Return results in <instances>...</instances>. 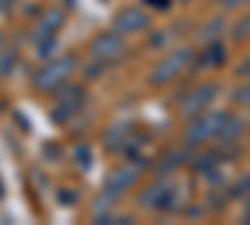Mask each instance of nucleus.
<instances>
[{
    "instance_id": "f257e3e1",
    "label": "nucleus",
    "mask_w": 250,
    "mask_h": 225,
    "mask_svg": "<svg viewBox=\"0 0 250 225\" xmlns=\"http://www.w3.org/2000/svg\"><path fill=\"white\" fill-rule=\"evenodd\" d=\"M78 65H80L78 53H62L58 58H50L33 73L30 85L35 93H55L58 88H62L70 80V75L78 70Z\"/></svg>"
},
{
    "instance_id": "f03ea898",
    "label": "nucleus",
    "mask_w": 250,
    "mask_h": 225,
    "mask_svg": "<svg viewBox=\"0 0 250 225\" xmlns=\"http://www.w3.org/2000/svg\"><path fill=\"white\" fill-rule=\"evenodd\" d=\"M140 178V165L138 163H125V165L115 168L108 180H105V185H103V190L95 195L93 200V215L98 213H110L115 208V203L128 193L135 183Z\"/></svg>"
},
{
    "instance_id": "7ed1b4c3",
    "label": "nucleus",
    "mask_w": 250,
    "mask_h": 225,
    "mask_svg": "<svg viewBox=\"0 0 250 225\" xmlns=\"http://www.w3.org/2000/svg\"><path fill=\"white\" fill-rule=\"evenodd\" d=\"M65 18H68V13L60 5H50L38 15L35 25L30 30V43L35 45L38 58H48L58 48V33L65 25Z\"/></svg>"
},
{
    "instance_id": "20e7f679",
    "label": "nucleus",
    "mask_w": 250,
    "mask_h": 225,
    "mask_svg": "<svg viewBox=\"0 0 250 225\" xmlns=\"http://www.w3.org/2000/svg\"><path fill=\"white\" fill-rule=\"evenodd\" d=\"M225 118H228V110H205V113L190 118V123L183 130L185 148H200L208 140H215Z\"/></svg>"
},
{
    "instance_id": "39448f33",
    "label": "nucleus",
    "mask_w": 250,
    "mask_h": 225,
    "mask_svg": "<svg viewBox=\"0 0 250 225\" xmlns=\"http://www.w3.org/2000/svg\"><path fill=\"white\" fill-rule=\"evenodd\" d=\"M193 63V48L190 45H180L175 50H170L168 55H163L155 68L150 70V85L153 88H165V85H170L175 78H180V73L185 68H190Z\"/></svg>"
},
{
    "instance_id": "423d86ee",
    "label": "nucleus",
    "mask_w": 250,
    "mask_h": 225,
    "mask_svg": "<svg viewBox=\"0 0 250 225\" xmlns=\"http://www.w3.org/2000/svg\"><path fill=\"white\" fill-rule=\"evenodd\" d=\"M85 85H78V83H65L62 88L55 90V105L50 108V120L55 125H62L68 123L70 118H75L83 105H85Z\"/></svg>"
},
{
    "instance_id": "0eeeda50",
    "label": "nucleus",
    "mask_w": 250,
    "mask_h": 225,
    "mask_svg": "<svg viewBox=\"0 0 250 225\" xmlns=\"http://www.w3.org/2000/svg\"><path fill=\"white\" fill-rule=\"evenodd\" d=\"M125 50H128V43L113 28L108 33H100L98 38H93V43H90V58L103 65H113L118 58L125 55Z\"/></svg>"
},
{
    "instance_id": "6e6552de",
    "label": "nucleus",
    "mask_w": 250,
    "mask_h": 225,
    "mask_svg": "<svg viewBox=\"0 0 250 225\" xmlns=\"http://www.w3.org/2000/svg\"><path fill=\"white\" fill-rule=\"evenodd\" d=\"M175 183L168 178H158L153 180L150 185H145L140 198H138V205L140 208H148V210H173V198H175Z\"/></svg>"
},
{
    "instance_id": "1a4fd4ad",
    "label": "nucleus",
    "mask_w": 250,
    "mask_h": 225,
    "mask_svg": "<svg viewBox=\"0 0 250 225\" xmlns=\"http://www.w3.org/2000/svg\"><path fill=\"white\" fill-rule=\"evenodd\" d=\"M218 93H220V88H218L215 83H200V85L190 88V90L185 93V98L180 100V105H178L180 115H185V118H195V115L205 113L208 108L215 103Z\"/></svg>"
},
{
    "instance_id": "9d476101",
    "label": "nucleus",
    "mask_w": 250,
    "mask_h": 225,
    "mask_svg": "<svg viewBox=\"0 0 250 225\" xmlns=\"http://www.w3.org/2000/svg\"><path fill=\"white\" fill-rule=\"evenodd\" d=\"M140 143H133V123L130 120H115L105 130V150L108 153H125L133 155Z\"/></svg>"
},
{
    "instance_id": "9b49d317",
    "label": "nucleus",
    "mask_w": 250,
    "mask_h": 225,
    "mask_svg": "<svg viewBox=\"0 0 250 225\" xmlns=\"http://www.w3.org/2000/svg\"><path fill=\"white\" fill-rule=\"evenodd\" d=\"M150 28V15L145 13L143 8L128 5V8H120L113 15V30L120 35H135Z\"/></svg>"
},
{
    "instance_id": "f8f14e48",
    "label": "nucleus",
    "mask_w": 250,
    "mask_h": 225,
    "mask_svg": "<svg viewBox=\"0 0 250 225\" xmlns=\"http://www.w3.org/2000/svg\"><path fill=\"white\" fill-rule=\"evenodd\" d=\"M223 60H225V48L218 38V40H208L205 48L193 58V63H195V68H220Z\"/></svg>"
},
{
    "instance_id": "ddd939ff",
    "label": "nucleus",
    "mask_w": 250,
    "mask_h": 225,
    "mask_svg": "<svg viewBox=\"0 0 250 225\" xmlns=\"http://www.w3.org/2000/svg\"><path fill=\"white\" fill-rule=\"evenodd\" d=\"M243 128H245V118H243V115H235V113H228L223 128H220V133H218V138H215L218 145H220V148L233 145V143L240 138Z\"/></svg>"
},
{
    "instance_id": "4468645a",
    "label": "nucleus",
    "mask_w": 250,
    "mask_h": 225,
    "mask_svg": "<svg viewBox=\"0 0 250 225\" xmlns=\"http://www.w3.org/2000/svg\"><path fill=\"white\" fill-rule=\"evenodd\" d=\"M15 63H18L15 48H10V45H3V48H0V80L8 78V75L15 70Z\"/></svg>"
},
{
    "instance_id": "2eb2a0df",
    "label": "nucleus",
    "mask_w": 250,
    "mask_h": 225,
    "mask_svg": "<svg viewBox=\"0 0 250 225\" xmlns=\"http://www.w3.org/2000/svg\"><path fill=\"white\" fill-rule=\"evenodd\" d=\"M73 160L80 170H90L93 168V148L88 143H78L75 150H73Z\"/></svg>"
},
{
    "instance_id": "dca6fc26",
    "label": "nucleus",
    "mask_w": 250,
    "mask_h": 225,
    "mask_svg": "<svg viewBox=\"0 0 250 225\" xmlns=\"http://www.w3.org/2000/svg\"><path fill=\"white\" fill-rule=\"evenodd\" d=\"M223 30H225V20H223V18H210V20H208V23L198 30V35L208 43V40H218V38L223 35Z\"/></svg>"
},
{
    "instance_id": "f3484780",
    "label": "nucleus",
    "mask_w": 250,
    "mask_h": 225,
    "mask_svg": "<svg viewBox=\"0 0 250 225\" xmlns=\"http://www.w3.org/2000/svg\"><path fill=\"white\" fill-rule=\"evenodd\" d=\"M218 163H220V155H218L215 150L203 153V155H198V158L193 160V170H195V173H210V170L218 168Z\"/></svg>"
},
{
    "instance_id": "a211bd4d",
    "label": "nucleus",
    "mask_w": 250,
    "mask_h": 225,
    "mask_svg": "<svg viewBox=\"0 0 250 225\" xmlns=\"http://www.w3.org/2000/svg\"><path fill=\"white\" fill-rule=\"evenodd\" d=\"M185 158H188V155H185L183 150H173V153H168V155L160 160V168H158V170H160L163 175H168V173H173L178 165H183Z\"/></svg>"
},
{
    "instance_id": "6ab92c4d",
    "label": "nucleus",
    "mask_w": 250,
    "mask_h": 225,
    "mask_svg": "<svg viewBox=\"0 0 250 225\" xmlns=\"http://www.w3.org/2000/svg\"><path fill=\"white\" fill-rule=\"evenodd\" d=\"M233 103L235 105H250V83L238 85V90L233 93Z\"/></svg>"
},
{
    "instance_id": "aec40b11",
    "label": "nucleus",
    "mask_w": 250,
    "mask_h": 225,
    "mask_svg": "<svg viewBox=\"0 0 250 225\" xmlns=\"http://www.w3.org/2000/svg\"><path fill=\"white\" fill-rule=\"evenodd\" d=\"M248 35H250V15H245L243 20H238V25L233 28V38L235 40H243Z\"/></svg>"
},
{
    "instance_id": "412c9836",
    "label": "nucleus",
    "mask_w": 250,
    "mask_h": 225,
    "mask_svg": "<svg viewBox=\"0 0 250 225\" xmlns=\"http://www.w3.org/2000/svg\"><path fill=\"white\" fill-rule=\"evenodd\" d=\"M173 3L175 0H143V5H148L153 10H160V13H168L173 8Z\"/></svg>"
},
{
    "instance_id": "4be33fe9",
    "label": "nucleus",
    "mask_w": 250,
    "mask_h": 225,
    "mask_svg": "<svg viewBox=\"0 0 250 225\" xmlns=\"http://www.w3.org/2000/svg\"><path fill=\"white\" fill-rule=\"evenodd\" d=\"M245 5H250V0H220V8L225 10H240Z\"/></svg>"
},
{
    "instance_id": "5701e85b",
    "label": "nucleus",
    "mask_w": 250,
    "mask_h": 225,
    "mask_svg": "<svg viewBox=\"0 0 250 225\" xmlns=\"http://www.w3.org/2000/svg\"><path fill=\"white\" fill-rule=\"evenodd\" d=\"M58 200L62 203V205H73V203L78 200V193H73V190H60V193H58Z\"/></svg>"
},
{
    "instance_id": "b1692460",
    "label": "nucleus",
    "mask_w": 250,
    "mask_h": 225,
    "mask_svg": "<svg viewBox=\"0 0 250 225\" xmlns=\"http://www.w3.org/2000/svg\"><path fill=\"white\" fill-rule=\"evenodd\" d=\"M18 5V0H0V15H10Z\"/></svg>"
},
{
    "instance_id": "393cba45",
    "label": "nucleus",
    "mask_w": 250,
    "mask_h": 225,
    "mask_svg": "<svg viewBox=\"0 0 250 225\" xmlns=\"http://www.w3.org/2000/svg\"><path fill=\"white\" fill-rule=\"evenodd\" d=\"M235 75H238V78H248V75H250V55H248L243 63L235 68Z\"/></svg>"
},
{
    "instance_id": "a878e982",
    "label": "nucleus",
    "mask_w": 250,
    "mask_h": 225,
    "mask_svg": "<svg viewBox=\"0 0 250 225\" xmlns=\"http://www.w3.org/2000/svg\"><path fill=\"white\" fill-rule=\"evenodd\" d=\"M163 45H165V33H155L150 38V48L155 50V48H163Z\"/></svg>"
},
{
    "instance_id": "bb28decb",
    "label": "nucleus",
    "mask_w": 250,
    "mask_h": 225,
    "mask_svg": "<svg viewBox=\"0 0 250 225\" xmlns=\"http://www.w3.org/2000/svg\"><path fill=\"white\" fill-rule=\"evenodd\" d=\"M5 195V185H3V175H0V198Z\"/></svg>"
},
{
    "instance_id": "cd10ccee",
    "label": "nucleus",
    "mask_w": 250,
    "mask_h": 225,
    "mask_svg": "<svg viewBox=\"0 0 250 225\" xmlns=\"http://www.w3.org/2000/svg\"><path fill=\"white\" fill-rule=\"evenodd\" d=\"M3 45H5V33L0 30V48H3Z\"/></svg>"
},
{
    "instance_id": "c85d7f7f",
    "label": "nucleus",
    "mask_w": 250,
    "mask_h": 225,
    "mask_svg": "<svg viewBox=\"0 0 250 225\" xmlns=\"http://www.w3.org/2000/svg\"><path fill=\"white\" fill-rule=\"evenodd\" d=\"M65 5H68V8H73V5H75V0H65Z\"/></svg>"
},
{
    "instance_id": "c756f323",
    "label": "nucleus",
    "mask_w": 250,
    "mask_h": 225,
    "mask_svg": "<svg viewBox=\"0 0 250 225\" xmlns=\"http://www.w3.org/2000/svg\"><path fill=\"white\" fill-rule=\"evenodd\" d=\"M175 3H183V5H188V3H193V0H175Z\"/></svg>"
}]
</instances>
